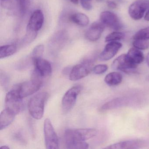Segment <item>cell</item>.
Instances as JSON below:
<instances>
[{
    "label": "cell",
    "mask_w": 149,
    "mask_h": 149,
    "mask_svg": "<svg viewBox=\"0 0 149 149\" xmlns=\"http://www.w3.org/2000/svg\"><path fill=\"white\" fill-rule=\"evenodd\" d=\"M98 131L95 129H68L64 133L65 144L68 149H88L86 140L95 136Z\"/></svg>",
    "instance_id": "1"
},
{
    "label": "cell",
    "mask_w": 149,
    "mask_h": 149,
    "mask_svg": "<svg viewBox=\"0 0 149 149\" xmlns=\"http://www.w3.org/2000/svg\"><path fill=\"white\" fill-rule=\"evenodd\" d=\"M48 96L47 92H41L30 98L28 104V109L29 114L35 119L39 120L42 118L44 114L45 102Z\"/></svg>",
    "instance_id": "2"
},
{
    "label": "cell",
    "mask_w": 149,
    "mask_h": 149,
    "mask_svg": "<svg viewBox=\"0 0 149 149\" xmlns=\"http://www.w3.org/2000/svg\"><path fill=\"white\" fill-rule=\"evenodd\" d=\"M42 77L34 71L32 79L15 86L18 94L22 98L29 96L37 92L42 84Z\"/></svg>",
    "instance_id": "3"
},
{
    "label": "cell",
    "mask_w": 149,
    "mask_h": 149,
    "mask_svg": "<svg viewBox=\"0 0 149 149\" xmlns=\"http://www.w3.org/2000/svg\"><path fill=\"white\" fill-rule=\"evenodd\" d=\"M22 99L14 87L6 96L5 109L16 116L20 112L23 108Z\"/></svg>",
    "instance_id": "4"
},
{
    "label": "cell",
    "mask_w": 149,
    "mask_h": 149,
    "mask_svg": "<svg viewBox=\"0 0 149 149\" xmlns=\"http://www.w3.org/2000/svg\"><path fill=\"white\" fill-rule=\"evenodd\" d=\"M44 21L43 12L40 9L36 10L30 17L27 26L28 37L35 38L37 32L42 27Z\"/></svg>",
    "instance_id": "5"
},
{
    "label": "cell",
    "mask_w": 149,
    "mask_h": 149,
    "mask_svg": "<svg viewBox=\"0 0 149 149\" xmlns=\"http://www.w3.org/2000/svg\"><path fill=\"white\" fill-rule=\"evenodd\" d=\"M93 62L91 60H86L74 66L69 74L70 80L76 81L87 76L93 71Z\"/></svg>",
    "instance_id": "6"
},
{
    "label": "cell",
    "mask_w": 149,
    "mask_h": 149,
    "mask_svg": "<svg viewBox=\"0 0 149 149\" xmlns=\"http://www.w3.org/2000/svg\"><path fill=\"white\" fill-rule=\"evenodd\" d=\"M44 132L46 148L47 149H59L58 136L51 121L49 118H47L44 121Z\"/></svg>",
    "instance_id": "7"
},
{
    "label": "cell",
    "mask_w": 149,
    "mask_h": 149,
    "mask_svg": "<svg viewBox=\"0 0 149 149\" xmlns=\"http://www.w3.org/2000/svg\"><path fill=\"white\" fill-rule=\"evenodd\" d=\"M81 90V86H76L72 87L66 92L62 101V109L63 113H68L72 109Z\"/></svg>",
    "instance_id": "8"
},
{
    "label": "cell",
    "mask_w": 149,
    "mask_h": 149,
    "mask_svg": "<svg viewBox=\"0 0 149 149\" xmlns=\"http://www.w3.org/2000/svg\"><path fill=\"white\" fill-rule=\"evenodd\" d=\"M112 68L123 71L127 74L137 72L138 66L133 64L129 60L126 54H122L115 59L112 63Z\"/></svg>",
    "instance_id": "9"
},
{
    "label": "cell",
    "mask_w": 149,
    "mask_h": 149,
    "mask_svg": "<svg viewBox=\"0 0 149 149\" xmlns=\"http://www.w3.org/2000/svg\"><path fill=\"white\" fill-rule=\"evenodd\" d=\"M149 8V0H137L129 7V15L135 20L140 19Z\"/></svg>",
    "instance_id": "10"
},
{
    "label": "cell",
    "mask_w": 149,
    "mask_h": 149,
    "mask_svg": "<svg viewBox=\"0 0 149 149\" xmlns=\"http://www.w3.org/2000/svg\"><path fill=\"white\" fill-rule=\"evenodd\" d=\"M101 22L105 26L114 29L118 30L123 28V24L116 15L109 11L101 13L100 16Z\"/></svg>",
    "instance_id": "11"
},
{
    "label": "cell",
    "mask_w": 149,
    "mask_h": 149,
    "mask_svg": "<svg viewBox=\"0 0 149 149\" xmlns=\"http://www.w3.org/2000/svg\"><path fill=\"white\" fill-rule=\"evenodd\" d=\"M35 67L34 72L42 78L47 77L52 73V67L49 62L41 57L32 59Z\"/></svg>",
    "instance_id": "12"
},
{
    "label": "cell",
    "mask_w": 149,
    "mask_h": 149,
    "mask_svg": "<svg viewBox=\"0 0 149 149\" xmlns=\"http://www.w3.org/2000/svg\"><path fill=\"white\" fill-rule=\"evenodd\" d=\"M122 47V44L117 41L110 42L105 46L99 56L101 61H107L113 58Z\"/></svg>",
    "instance_id": "13"
},
{
    "label": "cell",
    "mask_w": 149,
    "mask_h": 149,
    "mask_svg": "<svg viewBox=\"0 0 149 149\" xmlns=\"http://www.w3.org/2000/svg\"><path fill=\"white\" fill-rule=\"evenodd\" d=\"M104 27L105 26L101 22H94L86 31L85 37L91 41L97 40L101 37Z\"/></svg>",
    "instance_id": "14"
},
{
    "label": "cell",
    "mask_w": 149,
    "mask_h": 149,
    "mask_svg": "<svg viewBox=\"0 0 149 149\" xmlns=\"http://www.w3.org/2000/svg\"><path fill=\"white\" fill-rule=\"evenodd\" d=\"M144 143L140 139L125 140L113 144L105 147L108 149H135L141 148Z\"/></svg>",
    "instance_id": "15"
},
{
    "label": "cell",
    "mask_w": 149,
    "mask_h": 149,
    "mask_svg": "<svg viewBox=\"0 0 149 149\" xmlns=\"http://www.w3.org/2000/svg\"><path fill=\"white\" fill-rule=\"evenodd\" d=\"M129 102L130 99L127 97H117L104 104L100 108V110H109L117 109L125 106L129 103Z\"/></svg>",
    "instance_id": "16"
},
{
    "label": "cell",
    "mask_w": 149,
    "mask_h": 149,
    "mask_svg": "<svg viewBox=\"0 0 149 149\" xmlns=\"http://www.w3.org/2000/svg\"><path fill=\"white\" fill-rule=\"evenodd\" d=\"M126 55L130 61L137 66L142 63L144 59L143 53L140 49L135 47L130 49Z\"/></svg>",
    "instance_id": "17"
},
{
    "label": "cell",
    "mask_w": 149,
    "mask_h": 149,
    "mask_svg": "<svg viewBox=\"0 0 149 149\" xmlns=\"http://www.w3.org/2000/svg\"><path fill=\"white\" fill-rule=\"evenodd\" d=\"M15 115L5 109L0 115V129L2 130L10 125L15 119Z\"/></svg>",
    "instance_id": "18"
},
{
    "label": "cell",
    "mask_w": 149,
    "mask_h": 149,
    "mask_svg": "<svg viewBox=\"0 0 149 149\" xmlns=\"http://www.w3.org/2000/svg\"><path fill=\"white\" fill-rule=\"evenodd\" d=\"M104 81L106 84L109 86H116L122 82L123 76L118 72H111L109 73L105 76Z\"/></svg>",
    "instance_id": "19"
},
{
    "label": "cell",
    "mask_w": 149,
    "mask_h": 149,
    "mask_svg": "<svg viewBox=\"0 0 149 149\" xmlns=\"http://www.w3.org/2000/svg\"><path fill=\"white\" fill-rule=\"evenodd\" d=\"M70 19L72 22L81 26H86L89 23L88 17L86 15L82 13L74 14L70 16Z\"/></svg>",
    "instance_id": "20"
},
{
    "label": "cell",
    "mask_w": 149,
    "mask_h": 149,
    "mask_svg": "<svg viewBox=\"0 0 149 149\" xmlns=\"http://www.w3.org/2000/svg\"><path fill=\"white\" fill-rule=\"evenodd\" d=\"M17 50L16 46L13 45H7L1 46L0 48V58H6L14 54Z\"/></svg>",
    "instance_id": "21"
},
{
    "label": "cell",
    "mask_w": 149,
    "mask_h": 149,
    "mask_svg": "<svg viewBox=\"0 0 149 149\" xmlns=\"http://www.w3.org/2000/svg\"><path fill=\"white\" fill-rule=\"evenodd\" d=\"M134 47L140 50H145L149 48V40L135 39L132 42Z\"/></svg>",
    "instance_id": "22"
},
{
    "label": "cell",
    "mask_w": 149,
    "mask_h": 149,
    "mask_svg": "<svg viewBox=\"0 0 149 149\" xmlns=\"http://www.w3.org/2000/svg\"><path fill=\"white\" fill-rule=\"evenodd\" d=\"M125 36L124 33L122 32H114L108 35L105 39L106 42L117 41L123 39Z\"/></svg>",
    "instance_id": "23"
},
{
    "label": "cell",
    "mask_w": 149,
    "mask_h": 149,
    "mask_svg": "<svg viewBox=\"0 0 149 149\" xmlns=\"http://www.w3.org/2000/svg\"><path fill=\"white\" fill-rule=\"evenodd\" d=\"M133 39L149 40V27L141 29L137 32L133 36Z\"/></svg>",
    "instance_id": "24"
},
{
    "label": "cell",
    "mask_w": 149,
    "mask_h": 149,
    "mask_svg": "<svg viewBox=\"0 0 149 149\" xmlns=\"http://www.w3.org/2000/svg\"><path fill=\"white\" fill-rule=\"evenodd\" d=\"M44 51V46L39 45L34 48L32 53V59L41 57Z\"/></svg>",
    "instance_id": "25"
},
{
    "label": "cell",
    "mask_w": 149,
    "mask_h": 149,
    "mask_svg": "<svg viewBox=\"0 0 149 149\" xmlns=\"http://www.w3.org/2000/svg\"><path fill=\"white\" fill-rule=\"evenodd\" d=\"M19 6L22 13L24 14L29 7L30 4V0H16Z\"/></svg>",
    "instance_id": "26"
},
{
    "label": "cell",
    "mask_w": 149,
    "mask_h": 149,
    "mask_svg": "<svg viewBox=\"0 0 149 149\" xmlns=\"http://www.w3.org/2000/svg\"><path fill=\"white\" fill-rule=\"evenodd\" d=\"M108 67L106 64H99L93 68V71L96 74H101L108 70Z\"/></svg>",
    "instance_id": "27"
},
{
    "label": "cell",
    "mask_w": 149,
    "mask_h": 149,
    "mask_svg": "<svg viewBox=\"0 0 149 149\" xmlns=\"http://www.w3.org/2000/svg\"><path fill=\"white\" fill-rule=\"evenodd\" d=\"M81 5L84 9L87 11H90L92 8V6L90 0H80Z\"/></svg>",
    "instance_id": "28"
},
{
    "label": "cell",
    "mask_w": 149,
    "mask_h": 149,
    "mask_svg": "<svg viewBox=\"0 0 149 149\" xmlns=\"http://www.w3.org/2000/svg\"><path fill=\"white\" fill-rule=\"evenodd\" d=\"M6 76L5 74H2L1 72V84L4 87H7L8 82V78Z\"/></svg>",
    "instance_id": "29"
},
{
    "label": "cell",
    "mask_w": 149,
    "mask_h": 149,
    "mask_svg": "<svg viewBox=\"0 0 149 149\" xmlns=\"http://www.w3.org/2000/svg\"><path fill=\"white\" fill-rule=\"evenodd\" d=\"M107 4L108 7L110 8L114 9V8H116V4L114 1H108L107 2Z\"/></svg>",
    "instance_id": "30"
},
{
    "label": "cell",
    "mask_w": 149,
    "mask_h": 149,
    "mask_svg": "<svg viewBox=\"0 0 149 149\" xmlns=\"http://www.w3.org/2000/svg\"><path fill=\"white\" fill-rule=\"evenodd\" d=\"M144 19L145 20L147 21H149V8L147 10V12H146V13Z\"/></svg>",
    "instance_id": "31"
},
{
    "label": "cell",
    "mask_w": 149,
    "mask_h": 149,
    "mask_svg": "<svg viewBox=\"0 0 149 149\" xmlns=\"http://www.w3.org/2000/svg\"><path fill=\"white\" fill-rule=\"evenodd\" d=\"M70 1L73 4L75 5H77L78 3V0H70Z\"/></svg>",
    "instance_id": "32"
},
{
    "label": "cell",
    "mask_w": 149,
    "mask_h": 149,
    "mask_svg": "<svg viewBox=\"0 0 149 149\" xmlns=\"http://www.w3.org/2000/svg\"><path fill=\"white\" fill-rule=\"evenodd\" d=\"M146 62H147V65L149 67V53H148L146 56Z\"/></svg>",
    "instance_id": "33"
},
{
    "label": "cell",
    "mask_w": 149,
    "mask_h": 149,
    "mask_svg": "<svg viewBox=\"0 0 149 149\" xmlns=\"http://www.w3.org/2000/svg\"><path fill=\"white\" fill-rule=\"evenodd\" d=\"M1 148L2 149H10L9 147L7 146H3L1 147Z\"/></svg>",
    "instance_id": "34"
},
{
    "label": "cell",
    "mask_w": 149,
    "mask_h": 149,
    "mask_svg": "<svg viewBox=\"0 0 149 149\" xmlns=\"http://www.w3.org/2000/svg\"><path fill=\"white\" fill-rule=\"evenodd\" d=\"M8 0H1V2H3V3H5L7 1H8Z\"/></svg>",
    "instance_id": "35"
},
{
    "label": "cell",
    "mask_w": 149,
    "mask_h": 149,
    "mask_svg": "<svg viewBox=\"0 0 149 149\" xmlns=\"http://www.w3.org/2000/svg\"><path fill=\"white\" fill-rule=\"evenodd\" d=\"M96 1H98V2H101V1H102L104 0H96Z\"/></svg>",
    "instance_id": "36"
},
{
    "label": "cell",
    "mask_w": 149,
    "mask_h": 149,
    "mask_svg": "<svg viewBox=\"0 0 149 149\" xmlns=\"http://www.w3.org/2000/svg\"><path fill=\"white\" fill-rule=\"evenodd\" d=\"M146 79H147V80H148V81H149V75L147 76V78H146Z\"/></svg>",
    "instance_id": "37"
},
{
    "label": "cell",
    "mask_w": 149,
    "mask_h": 149,
    "mask_svg": "<svg viewBox=\"0 0 149 149\" xmlns=\"http://www.w3.org/2000/svg\"><path fill=\"white\" fill-rule=\"evenodd\" d=\"M90 1H91V0H90Z\"/></svg>",
    "instance_id": "38"
}]
</instances>
